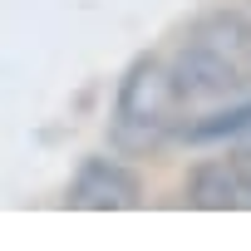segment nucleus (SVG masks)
Listing matches in <instances>:
<instances>
[{
	"instance_id": "obj_1",
	"label": "nucleus",
	"mask_w": 251,
	"mask_h": 251,
	"mask_svg": "<svg viewBox=\"0 0 251 251\" xmlns=\"http://www.w3.org/2000/svg\"><path fill=\"white\" fill-rule=\"evenodd\" d=\"M177 89L187 99V118L197 103H222L251 94V15L212 10L187 25L182 45L168 54Z\"/></svg>"
},
{
	"instance_id": "obj_2",
	"label": "nucleus",
	"mask_w": 251,
	"mask_h": 251,
	"mask_svg": "<svg viewBox=\"0 0 251 251\" xmlns=\"http://www.w3.org/2000/svg\"><path fill=\"white\" fill-rule=\"evenodd\" d=\"M182 128H187V99L177 89L173 59H163V54L133 59L118 84V99H113V148L153 153Z\"/></svg>"
},
{
	"instance_id": "obj_3",
	"label": "nucleus",
	"mask_w": 251,
	"mask_h": 251,
	"mask_svg": "<svg viewBox=\"0 0 251 251\" xmlns=\"http://www.w3.org/2000/svg\"><path fill=\"white\" fill-rule=\"evenodd\" d=\"M138 202H143L138 173L113 158H89L69 182V207H84V212H128Z\"/></svg>"
},
{
	"instance_id": "obj_4",
	"label": "nucleus",
	"mask_w": 251,
	"mask_h": 251,
	"mask_svg": "<svg viewBox=\"0 0 251 251\" xmlns=\"http://www.w3.org/2000/svg\"><path fill=\"white\" fill-rule=\"evenodd\" d=\"M187 197L192 207H212V212H241L251 207V182L241 177V168L231 158H217V163H202L187 182Z\"/></svg>"
},
{
	"instance_id": "obj_5",
	"label": "nucleus",
	"mask_w": 251,
	"mask_h": 251,
	"mask_svg": "<svg viewBox=\"0 0 251 251\" xmlns=\"http://www.w3.org/2000/svg\"><path fill=\"white\" fill-rule=\"evenodd\" d=\"M231 163H236V168H241V177L251 182V133H246V138L231 148Z\"/></svg>"
}]
</instances>
